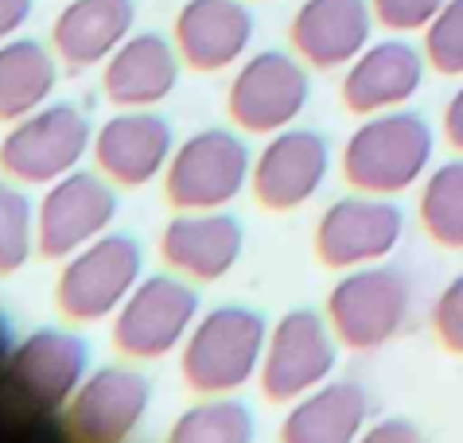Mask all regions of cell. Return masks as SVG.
<instances>
[{"mask_svg":"<svg viewBox=\"0 0 463 443\" xmlns=\"http://www.w3.org/2000/svg\"><path fill=\"white\" fill-rule=\"evenodd\" d=\"M432 125L413 109L370 113L343 148V179L363 194H402L417 187L432 164Z\"/></svg>","mask_w":463,"mask_h":443,"instance_id":"cell-1","label":"cell"},{"mask_svg":"<svg viewBox=\"0 0 463 443\" xmlns=\"http://www.w3.org/2000/svg\"><path fill=\"white\" fill-rule=\"evenodd\" d=\"M269 327L253 307H214L207 311L184 343V377L203 397H226L261 373Z\"/></svg>","mask_w":463,"mask_h":443,"instance_id":"cell-2","label":"cell"},{"mask_svg":"<svg viewBox=\"0 0 463 443\" xmlns=\"http://www.w3.org/2000/svg\"><path fill=\"white\" fill-rule=\"evenodd\" d=\"M90 370V346L71 331H35L8 358L0 401L16 420H40L71 405Z\"/></svg>","mask_w":463,"mask_h":443,"instance_id":"cell-3","label":"cell"},{"mask_svg":"<svg viewBox=\"0 0 463 443\" xmlns=\"http://www.w3.org/2000/svg\"><path fill=\"white\" fill-rule=\"evenodd\" d=\"M140 265H145V257H140L137 238L101 233L79 253H71L62 265L55 288L59 311L74 323L109 319L140 284Z\"/></svg>","mask_w":463,"mask_h":443,"instance_id":"cell-4","label":"cell"},{"mask_svg":"<svg viewBox=\"0 0 463 443\" xmlns=\"http://www.w3.org/2000/svg\"><path fill=\"white\" fill-rule=\"evenodd\" d=\"M413 288L393 265H358L327 296V319L343 346L378 350L405 327Z\"/></svg>","mask_w":463,"mask_h":443,"instance_id":"cell-5","label":"cell"},{"mask_svg":"<svg viewBox=\"0 0 463 443\" xmlns=\"http://www.w3.org/2000/svg\"><path fill=\"white\" fill-rule=\"evenodd\" d=\"M246 184H253L250 145L230 128L195 133L168 164V199L179 211H222Z\"/></svg>","mask_w":463,"mask_h":443,"instance_id":"cell-6","label":"cell"},{"mask_svg":"<svg viewBox=\"0 0 463 443\" xmlns=\"http://www.w3.org/2000/svg\"><path fill=\"white\" fill-rule=\"evenodd\" d=\"M312 98V78L300 55L288 51H257L241 62V71L230 82L226 109L238 128L257 137H273L288 128L304 113Z\"/></svg>","mask_w":463,"mask_h":443,"instance_id":"cell-7","label":"cell"},{"mask_svg":"<svg viewBox=\"0 0 463 443\" xmlns=\"http://www.w3.org/2000/svg\"><path fill=\"white\" fill-rule=\"evenodd\" d=\"M90 145L94 137L86 113L62 101L12 125V133L0 140V167L20 184H55L82 164Z\"/></svg>","mask_w":463,"mask_h":443,"instance_id":"cell-8","label":"cell"},{"mask_svg":"<svg viewBox=\"0 0 463 443\" xmlns=\"http://www.w3.org/2000/svg\"><path fill=\"white\" fill-rule=\"evenodd\" d=\"M339 335L331 331V319H324L312 307H296L273 327L261 362V389L269 401L285 405L300 401L331 377L339 362Z\"/></svg>","mask_w":463,"mask_h":443,"instance_id":"cell-9","label":"cell"},{"mask_svg":"<svg viewBox=\"0 0 463 443\" xmlns=\"http://www.w3.org/2000/svg\"><path fill=\"white\" fill-rule=\"evenodd\" d=\"M199 316V296L175 277H145L113 319V346L125 358H168L187 343Z\"/></svg>","mask_w":463,"mask_h":443,"instance_id":"cell-10","label":"cell"},{"mask_svg":"<svg viewBox=\"0 0 463 443\" xmlns=\"http://www.w3.org/2000/svg\"><path fill=\"white\" fill-rule=\"evenodd\" d=\"M405 233V214L385 194H351L331 203L316 226V257L327 269H358L385 260Z\"/></svg>","mask_w":463,"mask_h":443,"instance_id":"cell-11","label":"cell"},{"mask_svg":"<svg viewBox=\"0 0 463 443\" xmlns=\"http://www.w3.org/2000/svg\"><path fill=\"white\" fill-rule=\"evenodd\" d=\"M152 405V382L137 370L106 366L90 373L62 409L67 443H125Z\"/></svg>","mask_w":463,"mask_h":443,"instance_id":"cell-12","label":"cell"},{"mask_svg":"<svg viewBox=\"0 0 463 443\" xmlns=\"http://www.w3.org/2000/svg\"><path fill=\"white\" fill-rule=\"evenodd\" d=\"M118 214V194L94 172H71L51 184L35 214V241L43 257H71L106 233Z\"/></svg>","mask_w":463,"mask_h":443,"instance_id":"cell-13","label":"cell"},{"mask_svg":"<svg viewBox=\"0 0 463 443\" xmlns=\"http://www.w3.org/2000/svg\"><path fill=\"white\" fill-rule=\"evenodd\" d=\"M331 148L316 128H280L253 164V194L265 211H296L324 187Z\"/></svg>","mask_w":463,"mask_h":443,"instance_id":"cell-14","label":"cell"},{"mask_svg":"<svg viewBox=\"0 0 463 443\" xmlns=\"http://www.w3.org/2000/svg\"><path fill=\"white\" fill-rule=\"evenodd\" d=\"M370 0H304L288 24L292 51L316 71H339L370 47L374 32Z\"/></svg>","mask_w":463,"mask_h":443,"instance_id":"cell-15","label":"cell"},{"mask_svg":"<svg viewBox=\"0 0 463 443\" xmlns=\"http://www.w3.org/2000/svg\"><path fill=\"white\" fill-rule=\"evenodd\" d=\"M424 67H429V59H424V51L413 47L409 39L370 43L343 74V90H339L343 106L358 117L402 109L420 90Z\"/></svg>","mask_w":463,"mask_h":443,"instance_id":"cell-16","label":"cell"},{"mask_svg":"<svg viewBox=\"0 0 463 443\" xmlns=\"http://www.w3.org/2000/svg\"><path fill=\"white\" fill-rule=\"evenodd\" d=\"M253 43L246 0H187L175 16V47L191 71H226Z\"/></svg>","mask_w":463,"mask_h":443,"instance_id":"cell-17","label":"cell"},{"mask_svg":"<svg viewBox=\"0 0 463 443\" xmlns=\"http://www.w3.org/2000/svg\"><path fill=\"white\" fill-rule=\"evenodd\" d=\"M98 167L121 187H145L172 164V128L160 113H118L94 137Z\"/></svg>","mask_w":463,"mask_h":443,"instance_id":"cell-18","label":"cell"},{"mask_svg":"<svg viewBox=\"0 0 463 443\" xmlns=\"http://www.w3.org/2000/svg\"><path fill=\"white\" fill-rule=\"evenodd\" d=\"M246 230L226 211H184L164 230V260L195 280H222L238 265Z\"/></svg>","mask_w":463,"mask_h":443,"instance_id":"cell-19","label":"cell"},{"mask_svg":"<svg viewBox=\"0 0 463 443\" xmlns=\"http://www.w3.org/2000/svg\"><path fill=\"white\" fill-rule=\"evenodd\" d=\"M179 82V47L160 32H137L106 59V98L125 109H148L164 101Z\"/></svg>","mask_w":463,"mask_h":443,"instance_id":"cell-20","label":"cell"},{"mask_svg":"<svg viewBox=\"0 0 463 443\" xmlns=\"http://www.w3.org/2000/svg\"><path fill=\"white\" fill-rule=\"evenodd\" d=\"M133 20V0H71L51 28V47L74 71L98 67L128 39Z\"/></svg>","mask_w":463,"mask_h":443,"instance_id":"cell-21","label":"cell"},{"mask_svg":"<svg viewBox=\"0 0 463 443\" xmlns=\"http://www.w3.org/2000/svg\"><path fill=\"white\" fill-rule=\"evenodd\" d=\"M370 397L354 382H324L300 401L280 424V443H358L366 432Z\"/></svg>","mask_w":463,"mask_h":443,"instance_id":"cell-22","label":"cell"},{"mask_svg":"<svg viewBox=\"0 0 463 443\" xmlns=\"http://www.w3.org/2000/svg\"><path fill=\"white\" fill-rule=\"evenodd\" d=\"M59 82L51 51L35 39H5L0 43V125H16L28 113L43 109Z\"/></svg>","mask_w":463,"mask_h":443,"instance_id":"cell-23","label":"cell"},{"mask_svg":"<svg viewBox=\"0 0 463 443\" xmlns=\"http://www.w3.org/2000/svg\"><path fill=\"white\" fill-rule=\"evenodd\" d=\"M420 226L444 250H463V156L440 164L424 179Z\"/></svg>","mask_w":463,"mask_h":443,"instance_id":"cell-24","label":"cell"},{"mask_svg":"<svg viewBox=\"0 0 463 443\" xmlns=\"http://www.w3.org/2000/svg\"><path fill=\"white\" fill-rule=\"evenodd\" d=\"M253 412L241 401L207 397L175 420L164 443H253Z\"/></svg>","mask_w":463,"mask_h":443,"instance_id":"cell-25","label":"cell"},{"mask_svg":"<svg viewBox=\"0 0 463 443\" xmlns=\"http://www.w3.org/2000/svg\"><path fill=\"white\" fill-rule=\"evenodd\" d=\"M32 241H35L32 203L12 184H0V277L28 265Z\"/></svg>","mask_w":463,"mask_h":443,"instance_id":"cell-26","label":"cell"},{"mask_svg":"<svg viewBox=\"0 0 463 443\" xmlns=\"http://www.w3.org/2000/svg\"><path fill=\"white\" fill-rule=\"evenodd\" d=\"M424 59L444 78H463V0H448L424 28Z\"/></svg>","mask_w":463,"mask_h":443,"instance_id":"cell-27","label":"cell"},{"mask_svg":"<svg viewBox=\"0 0 463 443\" xmlns=\"http://www.w3.org/2000/svg\"><path fill=\"white\" fill-rule=\"evenodd\" d=\"M382 28L390 32H424L448 0H370Z\"/></svg>","mask_w":463,"mask_h":443,"instance_id":"cell-28","label":"cell"},{"mask_svg":"<svg viewBox=\"0 0 463 443\" xmlns=\"http://www.w3.org/2000/svg\"><path fill=\"white\" fill-rule=\"evenodd\" d=\"M432 331L440 338L444 350H452V354H463V272L452 277V284L440 292L432 307Z\"/></svg>","mask_w":463,"mask_h":443,"instance_id":"cell-29","label":"cell"},{"mask_svg":"<svg viewBox=\"0 0 463 443\" xmlns=\"http://www.w3.org/2000/svg\"><path fill=\"white\" fill-rule=\"evenodd\" d=\"M358 443H429V439H424V432L413 420H405V416H390V420L370 424L366 432L358 436Z\"/></svg>","mask_w":463,"mask_h":443,"instance_id":"cell-30","label":"cell"},{"mask_svg":"<svg viewBox=\"0 0 463 443\" xmlns=\"http://www.w3.org/2000/svg\"><path fill=\"white\" fill-rule=\"evenodd\" d=\"M32 5H35V0H0V43L12 39L24 28V24H28Z\"/></svg>","mask_w":463,"mask_h":443,"instance_id":"cell-31","label":"cell"},{"mask_svg":"<svg viewBox=\"0 0 463 443\" xmlns=\"http://www.w3.org/2000/svg\"><path fill=\"white\" fill-rule=\"evenodd\" d=\"M444 140L456 152H463V86L448 98V106H444Z\"/></svg>","mask_w":463,"mask_h":443,"instance_id":"cell-32","label":"cell"}]
</instances>
